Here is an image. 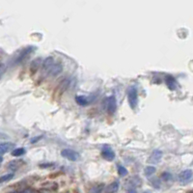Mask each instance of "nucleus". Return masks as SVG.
Segmentation results:
<instances>
[{
    "label": "nucleus",
    "mask_w": 193,
    "mask_h": 193,
    "mask_svg": "<svg viewBox=\"0 0 193 193\" xmlns=\"http://www.w3.org/2000/svg\"><path fill=\"white\" fill-rule=\"evenodd\" d=\"M105 104H106V109L107 111L110 113V114H113L114 112L116 111V108H117V103H116V98L115 97H109L107 98L105 100Z\"/></svg>",
    "instance_id": "39448f33"
},
{
    "label": "nucleus",
    "mask_w": 193,
    "mask_h": 193,
    "mask_svg": "<svg viewBox=\"0 0 193 193\" xmlns=\"http://www.w3.org/2000/svg\"><path fill=\"white\" fill-rule=\"evenodd\" d=\"M14 177V174L13 173H10V174H7V175H4L2 176L1 178H0V184H2V182H5V181H10L12 178Z\"/></svg>",
    "instance_id": "412c9836"
},
{
    "label": "nucleus",
    "mask_w": 193,
    "mask_h": 193,
    "mask_svg": "<svg viewBox=\"0 0 193 193\" xmlns=\"http://www.w3.org/2000/svg\"><path fill=\"white\" fill-rule=\"evenodd\" d=\"M61 155L71 161H76L78 159V158H79V155H78V154L76 152H75L74 150H70V149L62 150Z\"/></svg>",
    "instance_id": "20e7f679"
},
{
    "label": "nucleus",
    "mask_w": 193,
    "mask_h": 193,
    "mask_svg": "<svg viewBox=\"0 0 193 193\" xmlns=\"http://www.w3.org/2000/svg\"><path fill=\"white\" fill-rule=\"evenodd\" d=\"M18 193H38L36 190L34 189H31V188H26L24 190H22V192H18Z\"/></svg>",
    "instance_id": "393cba45"
},
{
    "label": "nucleus",
    "mask_w": 193,
    "mask_h": 193,
    "mask_svg": "<svg viewBox=\"0 0 193 193\" xmlns=\"http://www.w3.org/2000/svg\"><path fill=\"white\" fill-rule=\"evenodd\" d=\"M75 101L76 102L79 104V105H86V104H88V101H87V98L84 97V96H77L75 98Z\"/></svg>",
    "instance_id": "2eb2a0df"
},
{
    "label": "nucleus",
    "mask_w": 193,
    "mask_h": 193,
    "mask_svg": "<svg viewBox=\"0 0 193 193\" xmlns=\"http://www.w3.org/2000/svg\"><path fill=\"white\" fill-rule=\"evenodd\" d=\"M14 147L13 143L10 142H5V143H1L0 144V156H2L4 154H6L7 152H9L10 150Z\"/></svg>",
    "instance_id": "f8f14e48"
},
{
    "label": "nucleus",
    "mask_w": 193,
    "mask_h": 193,
    "mask_svg": "<svg viewBox=\"0 0 193 193\" xmlns=\"http://www.w3.org/2000/svg\"><path fill=\"white\" fill-rule=\"evenodd\" d=\"M161 178L163 181H170L172 180V174L169 172H164V173L161 174Z\"/></svg>",
    "instance_id": "5701e85b"
},
{
    "label": "nucleus",
    "mask_w": 193,
    "mask_h": 193,
    "mask_svg": "<svg viewBox=\"0 0 193 193\" xmlns=\"http://www.w3.org/2000/svg\"><path fill=\"white\" fill-rule=\"evenodd\" d=\"M101 155L104 159H106L108 161L113 160L114 158H115V154H114V152L111 150V148H109V147H104L102 149Z\"/></svg>",
    "instance_id": "6e6552de"
},
{
    "label": "nucleus",
    "mask_w": 193,
    "mask_h": 193,
    "mask_svg": "<svg viewBox=\"0 0 193 193\" xmlns=\"http://www.w3.org/2000/svg\"><path fill=\"white\" fill-rule=\"evenodd\" d=\"M119 186L120 185L118 181H113L105 188V193H116L119 190Z\"/></svg>",
    "instance_id": "4468645a"
},
{
    "label": "nucleus",
    "mask_w": 193,
    "mask_h": 193,
    "mask_svg": "<svg viewBox=\"0 0 193 193\" xmlns=\"http://www.w3.org/2000/svg\"><path fill=\"white\" fill-rule=\"evenodd\" d=\"M128 98V103H129L130 108L134 109L137 106V103H138V94L134 87H131L129 89Z\"/></svg>",
    "instance_id": "f03ea898"
},
{
    "label": "nucleus",
    "mask_w": 193,
    "mask_h": 193,
    "mask_svg": "<svg viewBox=\"0 0 193 193\" xmlns=\"http://www.w3.org/2000/svg\"><path fill=\"white\" fill-rule=\"evenodd\" d=\"M151 184H152V185L154 187H156V188H159L160 185H161V182H160V180L158 179V178H154V179H151L150 180Z\"/></svg>",
    "instance_id": "aec40b11"
},
{
    "label": "nucleus",
    "mask_w": 193,
    "mask_h": 193,
    "mask_svg": "<svg viewBox=\"0 0 193 193\" xmlns=\"http://www.w3.org/2000/svg\"><path fill=\"white\" fill-rule=\"evenodd\" d=\"M36 49H37V48H36V46H34V45L27 46V48H25L24 49H22V52H20V53L18 54L17 60H15V63L18 64V63H22V62L25 61L30 56V54H32Z\"/></svg>",
    "instance_id": "f257e3e1"
},
{
    "label": "nucleus",
    "mask_w": 193,
    "mask_h": 193,
    "mask_svg": "<svg viewBox=\"0 0 193 193\" xmlns=\"http://www.w3.org/2000/svg\"><path fill=\"white\" fill-rule=\"evenodd\" d=\"M102 190H103V185H98L92 187L90 193H101Z\"/></svg>",
    "instance_id": "f3484780"
},
{
    "label": "nucleus",
    "mask_w": 193,
    "mask_h": 193,
    "mask_svg": "<svg viewBox=\"0 0 193 193\" xmlns=\"http://www.w3.org/2000/svg\"><path fill=\"white\" fill-rule=\"evenodd\" d=\"M118 173L120 176H122V177H125V176H127L128 174V170L124 167V166H119L118 167Z\"/></svg>",
    "instance_id": "4be33fe9"
},
{
    "label": "nucleus",
    "mask_w": 193,
    "mask_h": 193,
    "mask_svg": "<svg viewBox=\"0 0 193 193\" xmlns=\"http://www.w3.org/2000/svg\"><path fill=\"white\" fill-rule=\"evenodd\" d=\"M128 193H137V191L135 190V189H130V190H128Z\"/></svg>",
    "instance_id": "bb28decb"
},
{
    "label": "nucleus",
    "mask_w": 193,
    "mask_h": 193,
    "mask_svg": "<svg viewBox=\"0 0 193 193\" xmlns=\"http://www.w3.org/2000/svg\"><path fill=\"white\" fill-rule=\"evenodd\" d=\"M62 71H63V67L60 63H54V65L51 67V69L48 72V75H52V76H57L58 75H60Z\"/></svg>",
    "instance_id": "1a4fd4ad"
},
{
    "label": "nucleus",
    "mask_w": 193,
    "mask_h": 193,
    "mask_svg": "<svg viewBox=\"0 0 193 193\" xmlns=\"http://www.w3.org/2000/svg\"><path fill=\"white\" fill-rule=\"evenodd\" d=\"M192 180V170L187 169L182 171L181 173L179 175V181L181 185H187L189 184Z\"/></svg>",
    "instance_id": "7ed1b4c3"
},
{
    "label": "nucleus",
    "mask_w": 193,
    "mask_h": 193,
    "mask_svg": "<svg viewBox=\"0 0 193 193\" xmlns=\"http://www.w3.org/2000/svg\"><path fill=\"white\" fill-rule=\"evenodd\" d=\"M22 162L23 161H22V160H18V161H11V163H10V165H9V167L11 168V169H13L14 171L15 170H17L20 165L22 164Z\"/></svg>",
    "instance_id": "a211bd4d"
},
{
    "label": "nucleus",
    "mask_w": 193,
    "mask_h": 193,
    "mask_svg": "<svg viewBox=\"0 0 193 193\" xmlns=\"http://www.w3.org/2000/svg\"><path fill=\"white\" fill-rule=\"evenodd\" d=\"M141 179L138 178L137 176L135 177H132V178H130L128 182H127V188H129L130 189H134L135 187H138L139 185H141Z\"/></svg>",
    "instance_id": "0eeeda50"
},
{
    "label": "nucleus",
    "mask_w": 193,
    "mask_h": 193,
    "mask_svg": "<svg viewBox=\"0 0 193 193\" xmlns=\"http://www.w3.org/2000/svg\"><path fill=\"white\" fill-rule=\"evenodd\" d=\"M154 173H155V167H154V166H147V167L144 169V174L147 177L152 176Z\"/></svg>",
    "instance_id": "dca6fc26"
},
{
    "label": "nucleus",
    "mask_w": 193,
    "mask_h": 193,
    "mask_svg": "<svg viewBox=\"0 0 193 193\" xmlns=\"http://www.w3.org/2000/svg\"><path fill=\"white\" fill-rule=\"evenodd\" d=\"M5 72H6V66L2 63H0V78L5 74Z\"/></svg>",
    "instance_id": "b1692460"
},
{
    "label": "nucleus",
    "mask_w": 193,
    "mask_h": 193,
    "mask_svg": "<svg viewBox=\"0 0 193 193\" xmlns=\"http://www.w3.org/2000/svg\"><path fill=\"white\" fill-rule=\"evenodd\" d=\"M41 64H42V59L41 58L34 59L32 62H31V65H30V71H31V72H32V74H35V72L39 70Z\"/></svg>",
    "instance_id": "ddd939ff"
},
{
    "label": "nucleus",
    "mask_w": 193,
    "mask_h": 193,
    "mask_svg": "<svg viewBox=\"0 0 193 193\" xmlns=\"http://www.w3.org/2000/svg\"><path fill=\"white\" fill-rule=\"evenodd\" d=\"M9 139V136L6 133H3V132H0V140H6Z\"/></svg>",
    "instance_id": "a878e982"
},
{
    "label": "nucleus",
    "mask_w": 193,
    "mask_h": 193,
    "mask_svg": "<svg viewBox=\"0 0 193 193\" xmlns=\"http://www.w3.org/2000/svg\"><path fill=\"white\" fill-rule=\"evenodd\" d=\"M143 193H152V192H151L150 190H146V191H144Z\"/></svg>",
    "instance_id": "cd10ccee"
},
{
    "label": "nucleus",
    "mask_w": 193,
    "mask_h": 193,
    "mask_svg": "<svg viewBox=\"0 0 193 193\" xmlns=\"http://www.w3.org/2000/svg\"><path fill=\"white\" fill-rule=\"evenodd\" d=\"M2 160H3V158H2V156H0V164H1V162H2Z\"/></svg>",
    "instance_id": "c85d7f7f"
},
{
    "label": "nucleus",
    "mask_w": 193,
    "mask_h": 193,
    "mask_svg": "<svg viewBox=\"0 0 193 193\" xmlns=\"http://www.w3.org/2000/svg\"><path fill=\"white\" fill-rule=\"evenodd\" d=\"M54 60H53V58H52V57H48V58H46L44 62H43V70H44V72H46L48 74V72H49V70L51 69V67L54 65Z\"/></svg>",
    "instance_id": "9d476101"
},
{
    "label": "nucleus",
    "mask_w": 193,
    "mask_h": 193,
    "mask_svg": "<svg viewBox=\"0 0 193 193\" xmlns=\"http://www.w3.org/2000/svg\"><path fill=\"white\" fill-rule=\"evenodd\" d=\"M161 158H162V152L159 150H155L152 153V155H151L148 161L151 164H156L160 161Z\"/></svg>",
    "instance_id": "423d86ee"
},
{
    "label": "nucleus",
    "mask_w": 193,
    "mask_h": 193,
    "mask_svg": "<svg viewBox=\"0 0 193 193\" xmlns=\"http://www.w3.org/2000/svg\"><path fill=\"white\" fill-rule=\"evenodd\" d=\"M165 83H166V85H167V87L169 88L170 90H172V91L176 90L177 85H178V84H177L176 79H175L173 76H166Z\"/></svg>",
    "instance_id": "9b49d317"
},
{
    "label": "nucleus",
    "mask_w": 193,
    "mask_h": 193,
    "mask_svg": "<svg viewBox=\"0 0 193 193\" xmlns=\"http://www.w3.org/2000/svg\"><path fill=\"white\" fill-rule=\"evenodd\" d=\"M25 154V150L23 148H18V149H15L13 152H12V155L14 156H20Z\"/></svg>",
    "instance_id": "6ab92c4d"
}]
</instances>
